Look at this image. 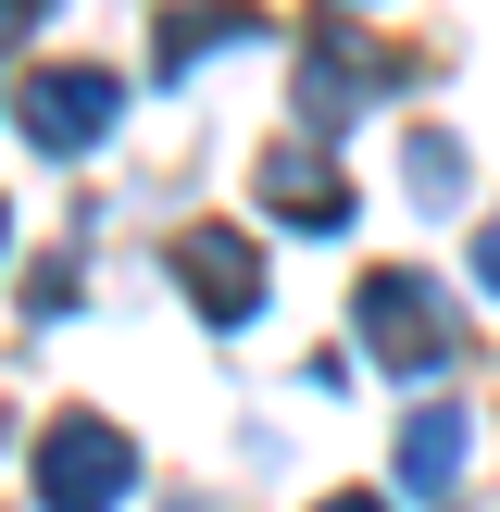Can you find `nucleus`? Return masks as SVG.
<instances>
[{"instance_id": "nucleus-1", "label": "nucleus", "mask_w": 500, "mask_h": 512, "mask_svg": "<svg viewBox=\"0 0 500 512\" xmlns=\"http://www.w3.org/2000/svg\"><path fill=\"white\" fill-rule=\"evenodd\" d=\"M350 338H363L388 375H438V363H463V325H450V300L425 288L413 263H375L363 288H350Z\"/></svg>"}, {"instance_id": "nucleus-2", "label": "nucleus", "mask_w": 500, "mask_h": 512, "mask_svg": "<svg viewBox=\"0 0 500 512\" xmlns=\"http://www.w3.org/2000/svg\"><path fill=\"white\" fill-rule=\"evenodd\" d=\"M125 488H138V450H125L100 413H63V425L38 438V500H50V512H113Z\"/></svg>"}, {"instance_id": "nucleus-3", "label": "nucleus", "mask_w": 500, "mask_h": 512, "mask_svg": "<svg viewBox=\"0 0 500 512\" xmlns=\"http://www.w3.org/2000/svg\"><path fill=\"white\" fill-rule=\"evenodd\" d=\"M113 113H125V88L100 63H50L38 88H25V138L50 150V163H75V150H100L113 138Z\"/></svg>"}, {"instance_id": "nucleus-4", "label": "nucleus", "mask_w": 500, "mask_h": 512, "mask_svg": "<svg viewBox=\"0 0 500 512\" xmlns=\"http://www.w3.org/2000/svg\"><path fill=\"white\" fill-rule=\"evenodd\" d=\"M175 275H188V300L213 325H250V313H263V263H250L238 225H188V238H175Z\"/></svg>"}, {"instance_id": "nucleus-5", "label": "nucleus", "mask_w": 500, "mask_h": 512, "mask_svg": "<svg viewBox=\"0 0 500 512\" xmlns=\"http://www.w3.org/2000/svg\"><path fill=\"white\" fill-rule=\"evenodd\" d=\"M263 213L275 225H350V175H325V150H275L263 163Z\"/></svg>"}, {"instance_id": "nucleus-6", "label": "nucleus", "mask_w": 500, "mask_h": 512, "mask_svg": "<svg viewBox=\"0 0 500 512\" xmlns=\"http://www.w3.org/2000/svg\"><path fill=\"white\" fill-rule=\"evenodd\" d=\"M463 450H475V425L425 400V413L400 425V488H413V500H450V488H463Z\"/></svg>"}, {"instance_id": "nucleus-7", "label": "nucleus", "mask_w": 500, "mask_h": 512, "mask_svg": "<svg viewBox=\"0 0 500 512\" xmlns=\"http://www.w3.org/2000/svg\"><path fill=\"white\" fill-rule=\"evenodd\" d=\"M238 38H263V13L250 0H188V13H163V63H188V50H238Z\"/></svg>"}, {"instance_id": "nucleus-8", "label": "nucleus", "mask_w": 500, "mask_h": 512, "mask_svg": "<svg viewBox=\"0 0 500 512\" xmlns=\"http://www.w3.org/2000/svg\"><path fill=\"white\" fill-rule=\"evenodd\" d=\"M475 275H488V300H500V225H488V238H475Z\"/></svg>"}, {"instance_id": "nucleus-9", "label": "nucleus", "mask_w": 500, "mask_h": 512, "mask_svg": "<svg viewBox=\"0 0 500 512\" xmlns=\"http://www.w3.org/2000/svg\"><path fill=\"white\" fill-rule=\"evenodd\" d=\"M50 13V0H0V38H13V25H38Z\"/></svg>"}, {"instance_id": "nucleus-10", "label": "nucleus", "mask_w": 500, "mask_h": 512, "mask_svg": "<svg viewBox=\"0 0 500 512\" xmlns=\"http://www.w3.org/2000/svg\"><path fill=\"white\" fill-rule=\"evenodd\" d=\"M325 512H388V500H363V488H350V500H325Z\"/></svg>"}, {"instance_id": "nucleus-11", "label": "nucleus", "mask_w": 500, "mask_h": 512, "mask_svg": "<svg viewBox=\"0 0 500 512\" xmlns=\"http://www.w3.org/2000/svg\"><path fill=\"white\" fill-rule=\"evenodd\" d=\"M0 238H13V213H0Z\"/></svg>"}]
</instances>
